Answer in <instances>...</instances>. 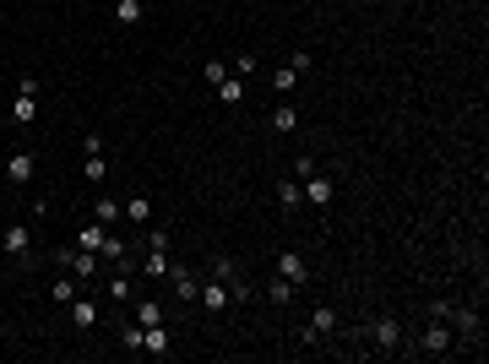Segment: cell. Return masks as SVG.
Instances as JSON below:
<instances>
[{
    "label": "cell",
    "instance_id": "cell-28",
    "mask_svg": "<svg viewBox=\"0 0 489 364\" xmlns=\"http://www.w3.org/2000/svg\"><path fill=\"white\" fill-rule=\"evenodd\" d=\"M213 277H217V283H229V277H240V267H234L229 256H217V261H213Z\"/></svg>",
    "mask_w": 489,
    "mask_h": 364
},
{
    "label": "cell",
    "instance_id": "cell-7",
    "mask_svg": "<svg viewBox=\"0 0 489 364\" xmlns=\"http://www.w3.org/2000/svg\"><path fill=\"white\" fill-rule=\"evenodd\" d=\"M419 348H424V353H451V332H446V321H429V332L419 337Z\"/></svg>",
    "mask_w": 489,
    "mask_h": 364
},
{
    "label": "cell",
    "instance_id": "cell-18",
    "mask_svg": "<svg viewBox=\"0 0 489 364\" xmlns=\"http://www.w3.org/2000/svg\"><path fill=\"white\" fill-rule=\"evenodd\" d=\"M33 114H38V98H33V92H16V104H11V120H16V125H28Z\"/></svg>",
    "mask_w": 489,
    "mask_h": 364
},
{
    "label": "cell",
    "instance_id": "cell-32",
    "mask_svg": "<svg viewBox=\"0 0 489 364\" xmlns=\"http://www.w3.org/2000/svg\"><path fill=\"white\" fill-rule=\"evenodd\" d=\"M229 71H234V76H250V71H256V55H250V49H244V55H240V60L229 65Z\"/></svg>",
    "mask_w": 489,
    "mask_h": 364
},
{
    "label": "cell",
    "instance_id": "cell-17",
    "mask_svg": "<svg viewBox=\"0 0 489 364\" xmlns=\"http://www.w3.org/2000/svg\"><path fill=\"white\" fill-rule=\"evenodd\" d=\"M114 218H120V201H114V196H98V201H92V223H114Z\"/></svg>",
    "mask_w": 489,
    "mask_h": 364
},
{
    "label": "cell",
    "instance_id": "cell-16",
    "mask_svg": "<svg viewBox=\"0 0 489 364\" xmlns=\"http://www.w3.org/2000/svg\"><path fill=\"white\" fill-rule=\"evenodd\" d=\"M299 201H305V191H299V180H283V185H277V207H283V213H294Z\"/></svg>",
    "mask_w": 489,
    "mask_h": 364
},
{
    "label": "cell",
    "instance_id": "cell-21",
    "mask_svg": "<svg viewBox=\"0 0 489 364\" xmlns=\"http://www.w3.org/2000/svg\"><path fill=\"white\" fill-rule=\"evenodd\" d=\"M120 218H131V223H141V218H153V201H147V196H131V201L120 207Z\"/></svg>",
    "mask_w": 489,
    "mask_h": 364
},
{
    "label": "cell",
    "instance_id": "cell-8",
    "mask_svg": "<svg viewBox=\"0 0 489 364\" xmlns=\"http://www.w3.org/2000/svg\"><path fill=\"white\" fill-rule=\"evenodd\" d=\"M196 304H201V310H213V316H217V310H229V283H217V277H213V283L196 294Z\"/></svg>",
    "mask_w": 489,
    "mask_h": 364
},
{
    "label": "cell",
    "instance_id": "cell-26",
    "mask_svg": "<svg viewBox=\"0 0 489 364\" xmlns=\"http://www.w3.org/2000/svg\"><path fill=\"white\" fill-rule=\"evenodd\" d=\"M267 294H272L277 304H289V299H294V283H289V277H272V283H267Z\"/></svg>",
    "mask_w": 489,
    "mask_h": 364
},
{
    "label": "cell",
    "instance_id": "cell-13",
    "mask_svg": "<svg viewBox=\"0 0 489 364\" xmlns=\"http://www.w3.org/2000/svg\"><path fill=\"white\" fill-rule=\"evenodd\" d=\"M71 321H77L82 332H92V326H98V304H92V299H82V294H77V299H71Z\"/></svg>",
    "mask_w": 489,
    "mask_h": 364
},
{
    "label": "cell",
    "instance_id": "cell-27",
    "mask_svg": "<svg viewBox=\"0 0 489 364\" xmlns=\"http://www.w3.org/2000/svg\"><path fill=\"white\" fill-rule=\"evenodd\" d=\"M87 180H92V185H98V180H109V164H104V152H92V158H87Z\"/></svg>",
    "mask_w": 489,
    "mask_h": 364
},
{
    "label": "cell",
    "instance_id": "cell-30",
    "mask_svg": "<svg viewBox=\"0 0 489 364\" xmlns=\"http://www.w3.org/2000/svg\"><path fill=\"white\" fill-rule=\"evenodd\" d=\"M201 71H207V82H213V87H217V82H223V76H234V71H229V60H207V65H201Z\"/></svg>",
    "mask_w": 489,
    "mask_h": 364
},
{
    "label": "cell",
    "instance_id": "cell-25",
    "mask_svg": "<svg viewBox=\"0 0 489 364\" xmlns=\"http://www.w3.org/2000/svg\"><path fill=\"white\" fill-rule=\"evenodd\" d=\"M49 294H55V299H60V304H71V299H77V277L65 272V277H60V283H55V289H49Z\"/></svg>",
    "mask_w": 489,
    "mask_h": 364
},
{
    "label": "cell",
    "instance_id": "cell-6",
    "mask_svg": "<svg viewBox=\"0 0 489 364\" xmlns=\"http://www.w3.org/2000/svg\"><path fill=\"white\" fill-rule=\"evenodd\" d=\"M33 168H38V158H33V152H11V158H6V180H11V185H28Z\"/></svg>",
    "mask_w": 489,
    "mask_h": 364
},
{
    "label": "cell",
    "instance_id": "cell-1",
    "mask_svg": "<svg viewBox=\"0 0 489 364\" xmlns=\"http://www.w3.org/2000/svg\"><path fill=\"white\" fill-rule=\"evenodd\" d=\"M55 261H60V267L77 277V283H92V277H98V267H104V261H98V250H82V245H71V250H55Z\"/></svg>",
    "mask_w": 489,
    "mask_h": 364
},
{
    "label": "cell",
    "instance_id": "cell-15",
    "mask_svg": "<svg viewBox=\"0 0 489 364\" xmlns=\"http://www.w3.org/2000/svg\"><path fill=\"white\" fill-rule=\"evenodd\" d=\"M141 348H147V353H168V332H163V321H158V326H141Z\"/></svg>",
    "mask_w": 489,
    "mask_h": 364
},
{
    "label": "cell",
    "instance_id": "cell-11",
    "mask_svg": "<svg viewBox=\"0 0 489 364\" xmlns=\"http://www.w3.org/2000/svg\"><path fill=\"white\" fill-rule=\"evenodd\" d=\"M446 321H457V332L468 337V343H473V337H484V326H478V310H457V304H451V316Z\"/></svg>",
    "mask_w": 489,
    "mask_h": 364
},
{
    "label": "cell",
    "instance_id": "cell-5",
    "mask_svg": "<svg viewBox=\"0 0 489 364\" xmlns=\"http://www.w3.org/2000/svg\"><path fill=\"white\" fill-rule=\"evenodd\" d=\"M277 277H289L294 289H299V283H310V267H305V256H299V250H283V256H277Z\"/></svg>",
    "mask_w": 489,
    "mask_h": 364
},
{
    "label": "cell",
    "instance_id": "cell-2",
    "mask_svg": "<svg viewBox=\"0 0 489 364\" xmlns=\"http://www.w3.org/2000/svg\"><path fill=\"white\" fill-rule=\"evenodd\" d=\"M299 191H305L310 207H332V196H337L332 174H305V180H299Z\"/></svg>",
    "mask_w": 489,
    "mask_h": 364
},
{
    "label": "cell",
    "instance_id": "cell-9",
    "mask_svg": "<svg viewBox=\"0 0 489 364\" xmlns=\"http://www.w3.org/2000/svg\"><path fill=\"white\" fill-rule=\"evenodd\" d=\"M168 277H174V294H180V304H196V294H201V283L185 267H168Z\"/></svg>",
    "mask_w": 489,
    "mask_h": 364
},
{
    "label": "cell",
    "instance_id": "cell-10",
    "mask_svg": "<svg viewBox=\"0 0 489 364\" xmlns=\"http://www.w3.org/2000/svg\"><path fill=\"white\" fill-rule=\"evenodd\" d=\"M244 92H250V87H244V76H223V82H217V98H223L229 109L244 104Z\"/></svg>",
    "mask_w": 489,
    "mask_h": 364
},
{
    "label": "cell",
    "instance_id": "cell-24",
    "mask_svg": "<svg viewBox=\"0 0 489 364\" xmlns=\"http://www.w3.org/2000/svg\"><path fill=\"white\" fill-rule=\"evenodd\" d=\"M294 125H299V114H294V104L272 109V131H294Z\"/></svg>",
    "mask_w": 489,
    "mask_h": 364
},
{
    "label": "cell",
    "instance_id": "cell-29",
    "mask_svg": "<svg viewBox=\"0 0 489 364\" xmlns=\"http://www.w3.org/2000/svg\"><path fill=\"white\" fill-rule=\"evenodd\" d=\"M158 321H163L158 304H136V326H158Z\"/></svg>",
    "mask_w": 489,
    "mask_h": 364
},
{
    "label": "cell",
    "instance_id": "cell-4",
    "mask_svg": "<svg viewBox=\"0 0 489 364\" xmlns=\"http://www.w3.org/2000/svg\"><path fill=\"white\" fill-rule=\"evenodd\" d=\"M0 250H6V256H16V261L28 256V250H33V234H28V223H11V228H6V234H0Z\"/></svg>",
    "mask_w": 489,
    "mask_h": 364
},
{
    "label": "cell",
    "instance_id": "cell-22",
    "mask_svg": "<svg viewBox=\"0 0 489 364\" xmlns=\"http://www.w3.org/2000/svg\"><path fill=\"white\" fill-rule=\"evenodd\" d=\"M294 87H299V71H289V65H277V71H272V92H283V98H289Z\"/></svg>",
    "mask_w": 489,
    "mask_h": 364
},
{
    "label": "cell",
    "instance_id": "cell-19",
    "mask_svg": "<svg viewBox=\"0 0 489 364\" xmlns=\"http://www.w3.org/2000/svg\"><path fill=\"white\" fill-rule=\"evenodd\" d=\"M168 267H174L168 250H147V261H141V272H147V277H168Z\"/></svg>",
    "mask_w": 489,
    "mask_h": 364
},
{
    "label": "cell",
    "instance_id": "cell-14",
    "mask_svg": "<svg viewBox=\"0 0 489 364\" xmlns=\"http://www.w3.org/2000/svg\"><path fill=\"white\" fill-rule=\"evenodd\" d=\"M370 337H375V343H381L386 353H392V348H402V326H397V321H375V332H370Z\"/></svg>",
    "mask_w": 489,
    "mask_h": 364
},
{
    "label": "cell",
    "instance_id": "cell-20",
    "mask_svg": "<svg viewBox=\"0 0 489 364\" xmlns=\"http://www.w3.org/2000/svg\"><path fill=\"white\" fill-rule=\"evenodd\" d=\"M141 11H147V0H120V6H114V16H120L125 28H136V22H141Z\"/></svg>",
    "mask_w": 489,
    "mask_h": 364
},
{
    "label": "cell",
    "instance_id": "cell-31",
    "mask_svg": "<svg viewBox=\"0 0 489 364\" xmlns=\"http://www.w3.org/2000/svg\"><path fill=\"white\" fill-rule=\"evenodd\" d=\"M289 71H299V76L310 71V49H294V55H289Z\"/></svg>",
    "mask_w": 489,
    "mask_h": 364
},
{
    "label": "cell",
    "instance_id": "cell-3",
    "mask_svg": "<svg viewBox=\"0 0 489 364\" xmlns=\"http://www.w3.org/2000/svg\"><path fill=\"white\" fill-rule=\"evenodd\" d=\"M337 332V310L332 304H316V316H310V326H305V348H316L321 337H332Z\"/></svg>",
    "mask_w": 489,
    "mask_h": 364
},
{
    "label": "cell",
    "instance_id": "cell-23",
    "mask_svg": "<svg viewBox=\"0 0 489 364\" xmlns=\"http://www.w3.org/2000/svg\"><path fill=\"white\" fill-rule=\"evenodd\" d=\"M109 299H114V304L131 299V272H114V277H109Z\"/></svg>",
    "mask_w": 489,
    "mask_h": 364
},
{
    "label": "cell",
    "instance_id": "cell-12",
    "mask_svg": "<svg viewBox=\"0 0 489 364\" xmlns=\"http://www.w3.org/2000/svg\"><path fill=\"white\" fill-rule=\"evenodd\" d=\"M104 240H109V228H104V223H92V218L77 228V245H82V250H104Z\"/></svg>",
    "mask_w": 489,
    "mask_h": 364
}]
</instances>
